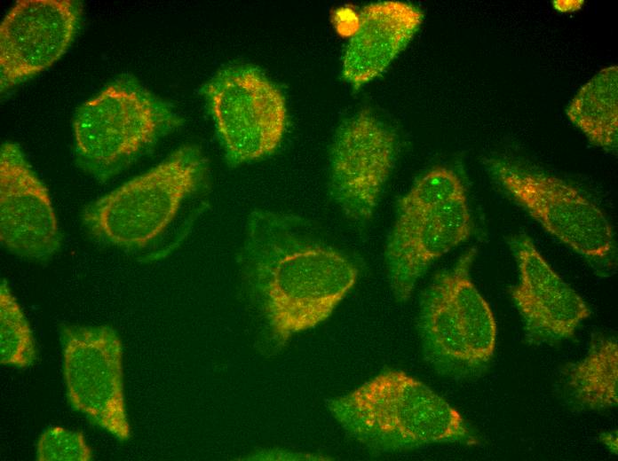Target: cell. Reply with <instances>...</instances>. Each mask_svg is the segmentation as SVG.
Returning a JSON list of instances; mask_svg holds the SVG:
<instances>
[{
  "mask_svg": "<svg viewBox=\"0 0 618 461\" xmlns=\"http://www.w3.org/2000/svg\"><path fill=\"white\" fill-rule=\"evenodd\" d=\"M209 163L196 145H182L148 171L89 204L82 223L96 241L145 260L178 246L201 213Z\"/></svg>",
  "mask_w": 618,
  "mask_h": 461,
  "instance_id": "obj_2",
  "label": "cell"
},
{
  "mask_svg": "<svg viewBox=\"0 0 618 461\" xmlns=\"http://www.w3.org/2000/svg\"><path fill=\"white\" fill-rule=\"evenodd\" d=\"M59 340L70 407L116 440L128 441L123 345L116 330L109 325H64Z\"/></svg>",
  "mask_w": 618,
  "mask_h": 461,
  "instance_id": "obj_8",
  "label": "cell"
},
{
  "mask_svg": "<svg viewBox=\"0 0 618 461\" xmlns=\"http://www.w3.org/2000/svg\"><path fill=\"white\" fill-rule=\"evenodd\" d=\"M398 149L396 132L368 109L339 125L329 151V191L348 219L359 224L371 219Z\"/></svg>",
  "mask_w": 618,
  "mask_h": 461,
  "instance_id": "obj_9",
  "label": "cell"
},
{
  "mask_svg": "<svg viewBox=\"0 0 618 461\" xmlns=\"http://www.w3.org/2000/svg\"><path fill=\"white\" fill-rule=\"evenodd\" d=\"M340 426L367 448L391 453L434 443H477L461 414L416 379L387 370L331 400Z\"/></svg>",
  "mask_w": 618,
  "mask_h": 461,
  "instance_id": "obj_3",
  "label": "cell"
},
{
  "mask_svg": "<svg viewBox=\"0 0 618 461\" xmlns=\"http://www.w3.org/2000/svg\"><path fill=\"white\" fill-rule=\"evenodd\" d=\"M240 257L280 343L325 321L359 273L347 255L318 238L303 219L265 209L249 215Z\"/></svg>",
  "mask_w": 618,
  "mask_h": 461,
  "instance_id": "obj_1",
  "label": "cell"
},
{
  "mask_svg": "<svg viewBox=\"0 0 618 461\" xmlns=\"http://www.w3.org/2000/svg\"><path fill=\"white\" fill-rule=\"evenodd\" d=\"M476 254V248L469 249L438 273L420 302L418 327L425 357L448 374L475 372L495 351V317L471 277Z\"/></svg>",
  "mask_w": 618,
  "mask_h": 461,
  "instance_id": "obj_5",
  "label": "cell"
},
{
  "mask_svg": "<svg viewBox=\"0 0 618 461\" xmlns=\"http://www.w3.org/2000/svg\"><path fill=\"white\" fill-rule=\"evenodd\" d=\"M572 396L590 410H607L618 402V342L599 335L590 342L585 356L567 372Z\"/></svg>",
  "mask_w": 618,
  "mask_h": 461,
  "instance_id": "obj_16",
  "label": "cell"
},
{
  "mask_svg": "<svg viewBox=\"0 0 618 461\" xmlns=\"http://www.w3.org/2000/svg\"><path fill=\"white\" fill-rule=\"evenodd\" d=\"M519 281L510 295L530 343H556L573 337L591 311L581 295L550 266L530 237L509 241Z\"/></svg>",
  "mask_w": 618,
  "mask_h": 461,
  "instance_id": "obj_12",
  "label": "cell"
},
{
  "mask_svg": "<svg viewBox=\"0 0 618 461\" xmlns=\"http://www.w3.org/2000/svg\"><path fill=\"white\" fill-rule=\"evenodd\" d=\"M36 457L38 461H89L92 452L82 433L52 426L41 434Z\"/></svg>",
  "mask_w": 618,
  "mask_h": 461,
  "instance_id": "obj_19",
  "label": "cell"
},
{
  "mask_svg": "<svg viewBox=\"0 0 618 461\" xmlns=\"http://www.w3.org/2000/svg\"><path fill=\"white\" fill-rule=\"evenodd\" d=\"M489 167L506 193L546 231L594 264L612 263L613 228L600 207L578 189L508 161L494 160Z\"/></svg>",
  "mask_w": 618,
  "mask_h": 461,
  "instance_id": "obj_7",
  "label": "cell"
},
{
  "mask_svg": "<svg viewBox=\"0 0 618 461\" xmlns=\"http://www.w3.org/2000/svg\"><path fill=\"white\" fill-rule=\"evenodd\" d=\"M471 231L466 193L423 214L396 216L384 252L395 300L407 301L432 262L465 241Z\"/></svg>",
  "mask_w": 618,
  "mask_h": 461,
  "instance_id": "obj_13",
  "label": "cell"
},
{
  "mask_svg": "<svg viewBox=\"0 0 618 461\" xmlns=\"http://www.w3.org/2000/svg\"><path fill=\"white\" fill-rule=\"evenodd\" d=\"M185 122L172 105L131 74H122L75 111L77 166L106 183Z\"/></svg>",
  "mask_w": 618,
  "mask_h": 461,
  "instance_id": "obj_4",
  "label": "cell"
},
{
  "mask_svg": "<svg viewBox=\"0 0 618 461\" xmlns=\"http://www.w3.org/2000/svg\"><path fill=\"white\" fill-rule=\"evenodd\" d=\"M200 92L228 166L264 159L278 148L288 121L286 100L258 66H226Z\"/></svg>",
  "mask_w": 618,
  "mask_h": 461,
  "instance_id": "obj_6",
  "label": "cell"
},
{
  "mask_svg": "<svg viewBox=\"0 0 618 461\" xmlns=\"http://www.w3.org/2000/svg\"><path fill=\"white\" fill-rule=\"evenodd\" d=\"M423 20V12L405 2L364 6L342 59L344 80L359 88L381 74L411 41Z\"/></svg>",
  "mask_w": 618,
  "mask_h": 461,
  "instance_id": "obj_14",
  "label": "cell"
},
{
  "mask_svg": "<svg viewBox=\"0 0 618 461\" xmlns=\"http://www.w3.org/2000/svg\"><path fill=\"white\" fill-rule=\"evenodd\" d=\"M600 441L613 453H617V431L607 432L600 435Z\"/></svg>",
  "mask_w": 618,
  "mask_h": 461,
  "instance_id": "obj_21",
  "label": "cell"
},
{
  "mask_svg": "<svg viewBox=\"0 0 618 461\" xmlns=\"http://www.w3.org/2000/svg\"><path fill=\"white\" fill-rule=\"evenodd\" d=\"M0 238L9 252L36 262L51 259L62 242L48 190L12 142L0 150Z\"/></svg>",
  "mask_w": 618,
  "mask_h": 461,
  "instance_id": "obj_11",
  "label": "cell"
},
{
  "mask_svg": "<svg viewBox=\"0 0 618 461\" xmlns=\"http://www.w3.org/2000/svg\"><path fill=\"white\" fill-rule=\"evenodd\" d=\"M30 325L5 279L0 285V363L27 368L36 360Z\"/></svg>",
  "mask_w": 618,
  "mask_h": 461,
  "instance_id": "obj_17",
  "label": "cell"
},
{
  "mask_svg": "<svg viewBox=\"0 0 618 461\" xmlns=\"http://www.w3.org/2000/svg\"><path fill=\"white\" fill-rule=\"evenodd\" d=\"M583 0H555L552 2L554 8L561 12H575L583 5Z\"/></svg>",
  "mask_w": 618,
  "mask_h": 461,
  "instance_id": "obj_20",
  "label": "cell"
},
{
  "mask_svg": "<svg viewBox=\"0 0 618 461\" xmlns=\"http://www.w3.org/2000/svg\"><path fill=\"white\" fill-rule=\"evenodd\" d=\"M570 121L594 145L614 152L618 144V68L600 70L575 94L566 108Z\"/></svg>",
  "mask_w": 618,
  "mask_h": 461,
  "instance_id": "obj_15",
  "label": "cell"
},
{
  "mask_svg": "<svg viewBox=\"0 0 618 461\" xmlns=\"http://www.w3.org/2000/svg\"><path fill=\"white\" fill-rule=\"evenodd\" d=\"M83 4L75 0H20L0 26L1 94L37 75L70 46Z\"/></svg>",
  "mask_w": 618,
  "mask_h": 461,
  "instance_id": "obj_10",
  "label": "cell"
},
{
  "mask_svg": "<svg viewBox=\"0 0 618 461\" xmlns=\"http://www.w3.org/2000/svg\"><path fill=\"white\" fill-rule=\"evenodd\" d=\"M464 193H466L464 186L453 169L447 167H435L422 176L400 199L397 216L425 213Z\"/></svg>",
  "mask_w": 618,
  "mask_h": 461,
  "instance_id": "obj_18",
  "label": "cell"
}]
</instances>
